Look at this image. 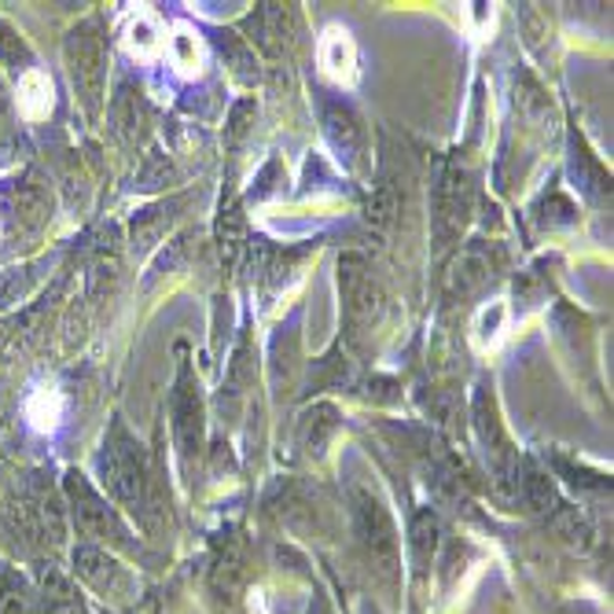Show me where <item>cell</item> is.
<instances>
[{
	"label": "cell",
	"instance_id": "7a4b0ae2",
	"mask_svg": "<svg viewBox=\"0 0 614 614\" xmlns=\"http://www.w3.org/2000/svg\"><path fill=\"white\" fill-rule=\"evenodd\" d=\"M166 33L170 27L162 22L158 11L136 8L122 27V49L125 55H133L136 63H155L158 55H166Z\"/></svg>",
	"mask_w": 614,
	"mask_h": 614
},
{
	"label": "cell",
	"instance_id": "3957f363",
	"mask_svg": "<svg viewBox=\"0 0 614 614\" xmlns=\"http://www.w3.org/2000/svg\"><path fill=\"white\" fill-rule=\"evenodd\" d=\"M166 60L173 66V74L195 81L211 66V49H206V38L192 22H173L166 33Z\"/></svg>",
	"mask_w": 614,
	"mask_h": 614
},
{
	"label": "cell",
	"instance_id": "8992f818",
	"mask_svg": "<svg viewBox=\"0 0 614 614\" xmlns=\"http://www.w3.org/2000/svg\"><path fill=\"white\" fill-rule=\"evenodd\" d=\"M508 324H512V309H508L504 298H497V303L482 306L479 313H474V320H471V346L479 354H493L497 346L504 342Z\"/></svg>",
	"mask_w": 614,
	"mask_h": 614
},
{
	"label": "cell",
	"instance_id": "5b68a950",
	"mask_svg": "<svg viewBox=\"0 0 614 614\" xmlns=\"http://www.w3.org/2000/svg\"><path fill=\"white\" fill-rule=\"evenodd\" d=\"M22 412H27V423L33 431L41 434H52L55 427L63 423V412H66V398L63 390L55 383H41L27 393V405H22Z\"/></svg>",
	"mask_w": 614,
	"mask_h": 614
},
{
	"label": "cell",
	"instance_id": "6da1fadb",
	"mask_svg": "<svg viewBox=\"0 0 614 614\" xmlns=\"http://www.w3.org/2000/svg\"><path fill=\"white\" fill-rule=\"evenodd\" d=\"M317 63H320V74L339 89H354L361 81V52H357L354 33L339 27V22L324 27L317 41Z\"/></svg>",
	"mask_w": 614,
	"mask_h": 614
},
{
	"label": "cell",
	"instance_id": "277c9868",
	"mask_svg": "<svg viewBox=\"0 0 614 614\" xmlns=\"http://www.w3.org/2000/svg\"><path fill=\"white\" fill-rule=\"evenodd\" d=\"M16 108L27 122H44L55 108V85L44 71H27L16 85Z\"/></svg>",
	"mask_w": 614,
	"mask_h": 614
}]
</instances>
